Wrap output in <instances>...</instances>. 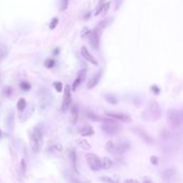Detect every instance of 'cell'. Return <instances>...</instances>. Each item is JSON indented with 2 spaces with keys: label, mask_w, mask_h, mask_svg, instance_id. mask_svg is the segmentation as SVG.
I'll return each mask as SVG.
<instances>
[{
  "label": "cell",
  "mask_w": 183,
  "mask_h": 183,
  "mask_svg": "<svg viewBox=\"0 0 183 183\" xmlns=\"http://www.w3.org/2000/svg\"><path fill=\"white\" fill-rule=\"evenodd\" d=\"M160 116H162V109L155 100H151L141 114L142 119L146 122H155L160 119Z\"/></svg>",
  "instance_id": "6da1fadb"
},
{
  "label": "cell",
  "mask_w": 183,
  "mask_h": 183,
  "mask_svg": "<svg viewBox=\"0 0 183 183\" xmlns=\"http://www.w3.org/2000/svg\"><path fill=\"white\" fill-rule=\"evenodd\" d=\"M43 143V130L41 126H36L33 129L30 135V145L35 153H38L41 150Z\"/></svg>",
  "instance_id": "7a4b0ae2"
},
{
  "label": "cell",
  "mask_w": 183,
  "mask_h": 183,
  "mask_svg": "<svg viewBox=\"0 0 183 183\" xmlns=\"http://www.w3.org/2000/svg\"><path fill=\"white\" fill-rule=\"evenodd\" d=\"M102 125H101V129L104 134H107L108 136H114L116 134L119 133V125L115 122V119L109 118V119H104V122H102Z\"/></svg>",
  "instance_id": "3957f363"
},
{
  "label": "cell",
  "mask_w": 183,
  "mask_h": 183,
  "mask_svg": "<svg viewBox=\"0 0 183 183\" xmlns=\"http://www.w3.org/2000/svg\"><path fill=\"white\" fill-rule=\"evenodd\" d=\"M182 122V116L178 110L170 109L167 112V123L171 129H177L180 127Z\"/></svg>",
  "instance_id": "277c9868"
},
{
  "label": "cell",
  "mask_w": 183,
  "mask_h": 183,
  "mask_svg": "<svg viewBox=\"0 0 183 183\" xmlns=\"http://www.w3.org/2000/svg\"><path fill=\"white\" fill-rule=\"evenodd\" d=\"M87 40H89V45L94 50H98L99 45H100V30L98 28L94 29V30H89L87 33Z\"/></svg>",
  "instance_id": "5b68a950"
},
{
  "label": "cell",
  "mask_w": 183,
  "mask_h": 183,
  "mask_svg": "<svg viewBox=\"0 0 183 183\" xmlns=\"http://www.w3.org/2000/svg\"><path fill=\"white\" fill-rule=\"evenodd\" d=\"M86 162L93 171H98V170H100V168H102L101 160L96 154H93V153L86 154Z\"/></svg>",
  "instance_id": "8992f818"
},
{
  "label": "cell",
  "mask_w": 183,
  "mask_h": 183,
  "mask_svg": "<svg viewBox=\"0 0 183 183\" xmlns=\"http://www.w3.org/2000/svg\"><path fill=\"white\" fill-rule=\"evenodd\" d=\"M71 91L72 89H70V85H66L64 87V98H63V104H62V112H66L70 108V104H71V100H72Z\"/></svg>",
  "instance_id": "52a82bcc"
},
{
  "label": "cell",
  "mask_w": 183,
  "mask_h": 183,
  "mask_svg": "<svg viewBox=\"0 0 183 183\" xmlns=\"http://www.w3.org/2000/svg\"><path fill=\"white\" fill-rule=\"evenodd\" d=\"M106 115L108 116V118L115 119V121H121V122H124V123H129V122H131V118L128 115V114H125V113H119V112H107Z\"/></svg>",
  "instance_id": "ba28073f"
},
{
  "label": "cell",
  "mask_w": 183,
  "mask_h": 183,
  "mask_svg": "<svg viewBox=\"0 0 183 183\" xmlns=\"http://www.w3.org/2000/svg\"><path fill=\"white\" fill-rule=\"evenodd\" d=\"M85 78H86V70L85 69L80 70L79 73H78V75H77V78H75L74 82H73L72 86H71L72 91H77L78 87H79L80 85L82 84V82L85 80Z\"/></svg>",
  "instance_id": "9c48e42d"
},
{
  "label": "cell",
  "mask_w": 183,
  "mask_h": 183,
  "mask_svg": "<svg viewBox=\"0 0 183 183\" xmlns=\"http://www.w3.org/2000/svg\"><path fill=\"white\" fill-rule=\"evenodd\" d=\"M81 55L83 56V58H84L85 60H87V62L91 63V64L95 65V66L98 65V62L96 60V58L89 53V51L87 50L86 46H82L81 48Z\"/></svg>",
  "instance_id": "30bf717a"
},
{
  "label": "cell",
  "mask_w": 183,
  "mask_h": 183,
  "mask_svg": "<svg viewBox=\"0 0 183 183\" xmlns=\"http://www.w3.org/2000/svg\"><path fill=\"white\" fill-rule=\"evenodd\" d=\"M101 75H102V70L100 69L98 72L95 73L91 79L89 80V82H87V87H89V89H94V87L99 83V81H100Z\"/></svg>",
  "instance_id": "8fae6325"
},
{
  "label": "cell",
  "mask_w": 183,
  "mask_h": 183,
  "mask_svg": "<svg viewBox=\"0 0 183 183\" xmlns=\"http://www.w3.org/2000/svg\"><path fill=\"white\" fill-rule=\"evenodd\" d=\"M116 145V154L119 153V154H122V153H125L126 151L129 150V142L127 140H119V142H115Z\"/></svg>",
  "instance_id": "7c38bea8"
},
{
  "label": "cell",
  "mask_w": 183,
  "mask_h": 183,
  "mask_svg": "<svg viewBox=\"0 0 183 183\" xmlns=\"http://www.w3.org/2000/svg\"><path fill=\"white\" fill-rule=\"evenodd\" d=\"M79 119V108L77 104H73L71 108V114H70V122L71 124H77Z\"/></svg>",
  "instance_id": "4fadbf2b"
},
{
  "label": "cell",
  "mask_w": 183,
  "mask_h": 183,
  "mask_svg": "<svg viewBox=\"0 0 183 183\" xmlns=\"http://www.w3.org/2000/svg\"><path fill=\"white\" fill-rule=\"evenodd\" d=\"M80 135L84 136V137H86V136H92V135H94V129H93L91 125H85L80 129Z\"/></svg>",
  "instance_id": "5bb4252c"
},
{
  "label": "cell",
  "mask_w": 183,
  "mask_h": 183,
  "mask_svg": "<svg viewBox=\"0 0 183 183\" xmlns=\"http://www.w3.org/2000/svg\"><path fill=\"white\" fill-rule=\"evenodd\" d=\"M175 171L172 168H168V169H166L165 171L163 172V178H164L165 181L169 182L170 180L175 177Z\"/></svg>",
  "instance_id": "9a60e30c"
},
{
  "label": "cell",
  "mask_w": 183,
  "mask_h": 183,
  "mask_svg": "<svg viewBox=\"0 0 183 183\" xmlns=\"http://www.w3.org/2000/svg\"><path fill=\"white\" fill-rule=\"evenodd\" d=\"M9 50H8V46H7L4 43L0 42V60H2L3 58H6L8 56Z\"/></svg>",
  "instance_id": "2e32d148"
},
{
  "label": "cell",
  "mask_w": 183,
  "mask_h": 183,
  "mask_svg": "<svg viewBox=\"0 0 183 183\" xmlns=\"http://www.w3.org/2000/svg\"><path fill=\"white\" fill-rule=\"evenodd\" d=\"M106 149L109 153H112V154L114 153V154H116V145H115V142H113L112 140H110L107 142Z\"/></svg>",
  "instance_id": "e0dca14e"
},
{
  "label": "cell",
  "mask_w": 183,
  "mask_h": 183,
  "mask_svg": "<svg viewBox=\"0 0 183 183\" xmlns=\"http://www.w3.org/2000/svg\"><path fill=\"white\" fill-rule=\"evenodd\" d=\"M86 116L91 119V121H94V122H104V119L100 118L99 115H97V114L93 113V112H91V111L86 112Z\"/></svg>",
  "instance_id": "ac0fdd59"
},
{
  "label": "cell",
  "mask_w": 183,
  "mask_h": 183,
  "mask_svg": "<svg viewBox=\"0 0 183 183\" xmlns=\"http://www.w3.org/2000/svg\"><path fill=\"white\" fill-rule=\"evenodd\" d=\"M112 165H113V163H112V160H110L109 157H104L101 160V166L104 169H110V168L112 167Z\"/></svg>",
  "instance_id": "d6986e66"
},
{
  "label": "cell",
  "mask_w": 183,
  "mask_h": 183,
  "mask_svg": "<svg viewBox=\"0 0 183 183\" xmlns=\"http://www.w3.org/2000/svg\"><path fill=\"white\" fill-rule=\"evenodd\" d=\"M78 145H79L80 148H82L83 150H89V149L92 148L89 142L87 140H85V139H80V140H78Z\"/></svg>",
  "instance_id": "ffe728a7"
},
{
  "label": "cell",
  "mask_w": 183,
  "mask_h": 183,
  "mask_svg": "<svg viewBox=\"0 0 183 183\" xmlns=\"http://www.w3.org/2000/svg\"><path fill=\"white\" fill-rule=\"evenodd\" d=\"M104 97V99H106V100L108 101L110 104H118V102H119L118 98H116L115 96H113V95L106 94Z\"/></svg>",
  "instance_id": "44dd1931"
},
{
  "label": "cell",
  "mask_w": 183,
  "mask_h": 183,
  "mask_svg": "<svg viewBox=\"0 0 183 183\" xmlns=\"http://www.w3.org/2000/svg\"><path fill=\"white\" fill-rule=\"evenodd\" d=\"M104 6V0H100V2H99V4L97 6V8H96V11H95V16H98L99 14L102 13Z\"/></svg>",
  "instance_id": "7402d4cb"
},
{
  "label": "cell",
  "mask_w": 183,
  "mask_h": 183,
  "mask_svg": "<svg viewBox=\"0 0 183 183\" xmlns=\"http://www.w3.org/2000/svg\"><path fill=\"white\" fill-rule=\"evenodd\" d=\"M26 108V100L24 98H19L18 101V109L19 111H23Z\"/></svg>",
  "instance_id": "603a6c76"
},
{
  "label": "cell",
  "mask_w": 183,
  "mask_h": 183,
  "mask_svg": "<svg viewBox=\"0 0 183 183\" xmlns=\"http://www.w3.org/2000/svg\"><path fill=\"white\" fill-rule=\"evenodd\" d=\"M69 1L70 0H60V4H59V10L60 11H66L69 6Z\"/></svg>",
  "instance_id": "cb8c5ba5"
},
{
  "label": "cell",
  "mask_w": 183,
  "mask_h": 183,
  "mask_svg": "<svg viewBox=\"0 0 183 183\" xmlns=\"http://www.w3.org/2000/svg\"><path fill=\"white\" fill-rule=\"evenodd\" d=\"M53 85H54L55 89H56V91H57L58 93H60V92L63 91V89H64V87H63L62 82H54V83H53Z\"/></svg>",
  "instance_id": "d4e9b609"
},
{
  "label": "cell",
  "mask_w": 183,
  "mask_h": 183,
  "mask_svg": "<svg viewBox=\"0 0 183 183\" xmlns=\"http://www.w3.org/2000/svg\"><path fill=\"white\" fill-rule=\"evenodd\" d=\"M57 24H58V18H54L52 19V22H51V24H50V29H54L56 26H57Z\"/></svg>",
  "instance_id": "484cf974"
},
{
  "label": "cell",
  "mask_w": 183,
  "mask_h": 183,
  "mask_svg": "<svg viewBox=\"0 0 183 183\" xmlns=\"http://www.w3.org/2000/svg\"><path fill=\"white\" fill-rule=\"evenodd\" d=\"M54 65H55V62L53 59H48L45 62V67L46 68H52V67H54Z\"/></svg>",
  "instance_id": "4316f807"
},
{
  "label": "cell",
  "mask_w": 183,
  "mask_h": 183,
  "mask_svg": "<svg viewBox=\"0 0 183 183\" xmlns=\"http://www.w3.org/2000/svg\"><path fill=\"white\" fill-rule=\"evenodd\" d=\"M70 156H71V160H72V164L75 166V162H77V157H75V152L74 151H71L70 152Z\"/></svg>",
  "instance_id": "83f0119b"
},
{
  "label": "cell",
  "mask_w": 183,
  "mask_h": 183,
  "mask_svg": "<svg viewBox=\"0 0 183 183\" xmlns=\"http://www.w3.org/2000/svg\"><path fill=\"white\" fill-rule=\"evenodd\" d=\"M122 2H123V0H114V3H115V10H119V7L122 6Z\"/></svg>",
  "instance_id": "f1b7e54d"
},
{
  "label": "cell",
  "mask_w": 183,
  "mask_h": 183,
  "mask_svg": "<svg viewBox=\"0 0 183 183\" xmlns=\"http://www.w3.org/2000/svg\"><path fill=\"white\" fill-rule=\"evenodd\" d=\"M109 8H110V2H106V3H104V10H102V13L106 14L107 12H108Z\"/></svg>",
  "instance_id": "f546056e"
},
{
  "label": "cell",
  "mask_w": 183,
  "mask_h": 183,
  "mask_svg": "<svg viewBox=\"0 0 183 183\" xmlns=\"http://www.w3.org/2000/svg\"><path fill=\"white\" fill-rule=\"evenodd\" d=\"M151 163L153 165H157L158 164V158L156 156H151Z\"/></svg>",
  "instance_id": "4dcf8cb0"
},
{
  "label": "cell",
  "mask_w": 183,
  "mask_h": 183,
  "mask_svg": "<svg viewBox=\"0 0 183 183\" xmlns=\"http://www.w3.org/2000/svg\"><path fill=\"white\" fill-rule=\"evenodd\" d=\"M151 89H152L154 94H160V89H158L157 86H155V85H153V86L151 87Z\"/></svg>",
  "instance_id": "1f68e13d"
},
{
  "label": "cell",
  "mask_w": 183,
  "mask_h": 183,
  "mask_svg": "<svg viewBox=\"0 0 183 183\" xmlns=\"http://www.w3.org/2000/svg\"><path fill=\"white\" fill-rule=\"evenodd\" d=\"M125 183H139L137 180H134V179H128V180H126Z\"/></svg>",
  "instance_id": "d6a6232c"
},
{
  "label": "cell",
  "mask_w": 183,
  "mask_h": 183,
  "mask_svg": "<svg viewBox=\"0 0 183 183\" xmlns=\"http://www.w3.org/2000/svg\"><path fill=\"white\" fill-rule=\"evenodd\" d=\"M181 116H182V123H183V111L181 112Z\"/></svg>",
  "instance_id": "836d02e7"
}]
</instances>
